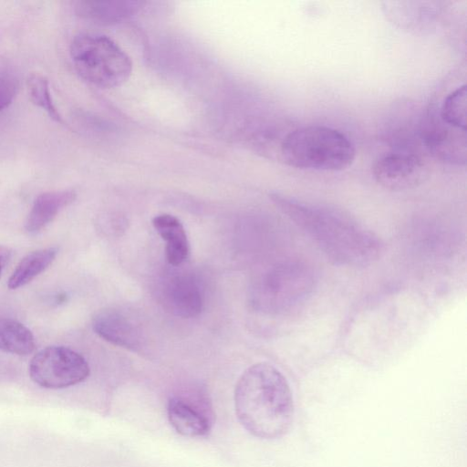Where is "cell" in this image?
<instances>
[{"label":"cell","mask_w":467,"mask_h":467,"mask_svg":"<svg viewBox=\"0 0 467 467\" xmlns=\"http://www.w3.org/2000/svg\"><path fill=\"white\" fill-rule=\"evenodd\" d=\"M271 199L334 263L358 267L380 257V239L345 212L277 192Z\"/></svg>","instance_id":"cell-1"},{"label":"cell","mask_w":467,"mask_h":467,"mask_svg":"<svg viewBox=\"0 0 467 467\" xmlns=\"http://www.w3.org/2000/svg\"><path fill=\"white\" fill-rule=\"evenodd\" d=\"M234 407L240 424L259 439H279L293 424L295 405L289 383L270 363L259 362L243 372L234 389Z\"/></svg>","instance_id":"cell-2"},{"label":"cell","mask_w":467,"mask_h":467,"mask_svg":"<svg viewBox=\"0 0 467 467\" xmlns=\"http://www.w3.org/2000/svg\"><path fill=\"white\" fill-rule=\"evenodd\" d=\"M280 155L285 164L296 169L338 171L353 163L356 150L339 130L310 125L289 131L281 141Z\"/></svg>","instance_id":"cell-3"},{"label":"cell","mask_w":467,"mask_h":467,"mask_svg":"<svg viewBox=\"0 0 467 467\" xmlns=\"http://www.w3.org/2000/svg\"><path fill=\"white\" fill-rule=\"evenodd\" d=\"M317 282V274L307 263L286 260L274 265L259 278L252 301L254 307L264 313L285 314L307 301Z\"/></svg>","instance_id":"cell-4"},{"label":"cell","mask_w":467,"mask_h":467,"mask_svg":"<svg viewBox=\"0 0 467 467\" xmlns=\"http://www.w3.org/2000/svg\"><path fill=\"white\" fill-rule=\"evenodd\" d=\"M70 57L78 75L101 88L121 86L132 72L130 57L107 36L78 34L71 42Z\"/></svg>","instance_id":"cell-5"},{"label":"cell","mask_w":467,"mask_h":467,"mask_svg":"<svg viewBox=\"0 0 467 467\" xmlns=\"http://www.w3.org/2000/svg\"><path fill=\"white\" fill-rule=\"evenodd\" d=\"M29 376L46 389H64L84 381L89 375L85 358L64 346H49L36 352L29 363Z\"/></svg>","instance_id":"cell-6"},{"label":"cell","mask_w":467,"mask_h":467,"mask_svg":"<svg viewBox=\"0 0 467 467\" xmlns=\"http://www.w3.org/2000/svg\"><path fill=\"white\" fill-rule=\"evenodd\" d=\"M372 173L376 182L382 187L402 191L420 184L426 175V167L418 153L397 150L377 160Z\"/></svg>","instance_id":"cell-7"},{"label":"cell","mask_w":467,"mask_h":467,"mask_svg":"<svg viewBox=\"0 0 467 467\" xmlns=\"http://www.w3.org/2000/svg\"><path fill=\"white\" fill-rule=\"evenodd\" d=\"M167 415L171 425L182 436L204 437L211 431L213 414L202 392L194 399L181 395L171 397Z\"/></svg>","instance_id":"cell-8"},{"label":"cell","mask_w":467,"mask_h":467,"mask_svg":"<svg viewBox=\"0 0 467 467\" xmlns=\"http://www.w3.org/2000/svg\"><path fill=\"white\" fill-rule=\"evenodd\" d=\"M161 297L168 310L174 315L191 318L203 307V293L198 280L188 274L174 275L165 280Z\"/></svg>","instance_id":"cell-9"},{"label":"cell","mask_w":467,"mask_h":467,"mask_svg":"<svg viewBox=\"0 0 467 467\" xmlns=\"http://www.w3.org/2000/svg\"><path fill=\"white\" fill-rule=\"evenodd\" d=\"M94 332L104 340L132 350L142 348V336L139 327L126 315L116 309H103L92 318Z\"/></svg>","instance_id":"cell-10"},{"label":"cell","mask_w":467,"mask_h":467,"mask_svg":"<svg viewBox=\"0 0 467 467\" xmlns=\"http://www.w3.org/2000/svg\"><path fill=\"white\" fill-rule=\"evenodd\" d=\"M73 190L49 191L40 193L34 201L25 228L36 234L50 223L57 215L76 199Z\"/></svg>","instance_id":"cell-11"},{"label":"cell","mask_w":467,"mask_h":467,"mask_svg":"<svg viewBox=\"0 0 467 467\" xmlns=\"http://www.w3.org/2000/svg\"><path fill=\"white\" fill-rule=\"evenodd\" d=\"M152 225L165 242L166 259L171 265L179 266L189 257L190 244L181 221L168 213L156 215Z\"/></svg>","instance_id":"cell-12"},{"label":"cell","mask_w":467,"mask_h":467,"mask_svg":"<svg viewBox=\"0 0 467 467\" xmlns=\"http://www.w3.org/2000/svg\"><path fill=\"white\" fill-rule=\"evenodd\" d=\"M140 5L138 1H79L75 10L83 18L108 25L136 13Z\"/></svg>","instance_id":"cell-13"},{"label":"cell","mask_w":467,"mask_h":467,"mask_svg":"<svg viewBox=\"0 0 467 467\" xmlns=\"http://www.w3.org/2000/svg\"><path fill=\"white\" fill-rule=\"evenodd\" d=\"M57 247L38 249L27 254L16 265L7 281L9 289H17L29 284L54 262Z\"/></svg>","instance_id":"cell-14"},{"label":"cell","mask_w":467,"mask_h":467,"mask_svg":"<svg viewBox=\"0 0 467 467\" xmlns=\"http://www.w3.org/2000/svg\"><path fill=\"white\" fill-rule=\"evenodd\" d=\"M35 349L36 340L29 328L13 318L0 319V350L27 356Z\"/></svg>","instance_id":"cell-15"},{"label":"cell","mask_w":467,"mask_h":467,"mask_svg":"<svg viewBox=\"0 0 467 467\" xmlns=\"http://www.w3.org/2000/svg\"><path fill=\"white\" fill-rule=\"evenodd\" d=\"M466 85L462 84L445 95L438 107L431 109L442 124L466 131Z\"/></svg>","instance_id":"cell-16"},{"label":"cell","mask_w":467,"mask_h":467,"mask_svg":"<svg viewBox=\"0 0 467 467\" xmlns=\"http://www.w3.org/2000/svg\"><path fill=\"white\" fill-rule=\"evenodd\" d=\"M27 88L31 100L44 109L50 119L57 123H64L60 113L52 99L48 80L40 74H31L27 78Z\"/></svg>","instance_id":"cell-17"},{"label":"cell","mask_w":467,"mask_h":467,"mask_svg":"<svg viewBox=\"0 0 467 467\" xmlns=\"http://www.w3.org/2000/svg\"><path fill=\"white\" fill-rule=\"evenodd\" d=\"M18 86V80L14 74L0 73V112L13 102L17 94Z\"/></svg>","instance_id":"cell-18"},{"label":"cell","mask_w":467,"mask_h":467,"mask_svg":"<svg viewBox=\"0 0 467 467\" xmlns=\"http://www.w3.org/2000/svg\"><path fill=\"white\" fill-rule=\"evenodd\" d=\"M12 250L5 245H0V278L5 265L8 264L12 257Z\"/></svg>","instance_id":"cell-19"}]
</instances>
